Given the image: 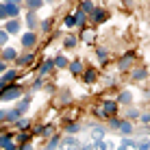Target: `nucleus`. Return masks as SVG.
I'll list each match as a JSON object with an SVG mask.
<instances>
[{
  "mask_svg": "<svg viewBox=\"0 0 150 150\" xmlns=\"http://www.w3.org/2000/svg\"><path fill=\"white\" fill-rule=\"evenodd\" d=\"M20 94H22V89H20L18 85H11V89L4 87V89L0 91V100H15V98H20Z\"/></svg>",
  "mask_w": 150,
  "mask_h": 150,
  "instance_id": "f257e3e1",
  "label": "nucleus"
},
{
  "mask_svg": "<svg viewBox=\"0 0 150 150\" xmlns=\"http://www.w3.org/2000/svg\"><path fill=\"white\" fill-rule=\"evenodd\" d=\"M35 44H37V35H35V33L22 35V46H24V48H33Z\"/></svg>",
  "mask_w": 150,
  "mask_h": 150,
  "instance_id": "f03ea898",
  "label": "nucleus"
},
{
  "mask_svg": "<svg viewBox=\"0 0 150 150\" xmlns=\"http://www.w3.org/2000/svg\"><path fill=\"white\" fill-rule=\"evenodd\" d=\"M102 111H105V115H113V113L117 111V100H107L105 107H102Z\"/></svg>",
  "mask_w": 150,
  "mask_h": 150,
  "instance_id": "7ed1b4c3",
  "label": "nucleus"
},
{
  "mask_svg": "<svg viewBox=\"0 0 150 150\" xmlns=\"http://www.w3.org/2000/svg\"><path fill=\"white\" fill-rule=\"evenodd\" d=\"M13 81H15V70L7 72V74H2V79H0V89H4V87H7L9 83H13Z\"/></svg>",
  "mask_w": 150,
  "mask_h": 150,
  "instance_id": "20e7f679",
  "label": "nucleus"
},
{
  "mask_svg": "<svg viewBox=\"0 0 150 150\" xmlns=\"http://www.w3.org/2000/svg\"><path fill=\"white\" fill-rule=\"evenodd\" d=\"M13 59H18V50L11 48V46H9V48H4V50H2V61H13Z\"/></svg>",
  "mask_w": 150,
  "mask_h": 150,
  "instance_id": "39448f33",
  "label": "nucleus"
},
{
  "mask_svg": "<svg viewBox=\"0 0 150 150\" xmlns=\"http://www.w3.org/2000/svg\"><path fill=\"white\" fill-rule=\"evenodd\" d=\"M135 59V54L133 52H128V54H124L122 59H120V70H128V65H131V61Z\"/></svg>",
  "mask_w": 150,
  "mask_h": 150,
  "instance_id": "423d86ee",
  "label": "nucleus"
},
{
  "mask_svg": "<svg viewBox=\"0 0 150 150\" xmlns=\"http://www.w3.org/2000/svg\"><path fill=\"white\" fill-rule=\"evenodd\" d=\"M52 68H54V61H44V63H41V68H39V74H41V76L50 74Z\"/></svg>",
  "mask_w": 150,
  "mask_h": 150,
  "instance_id": "0eeeda50",
  "label": "nucleus"
},
{
  "mask_svg": "<svg viewBox=\"0 0 150 150\" xmlns=\"http://www.w3.org/2000/svg\"><path fill=\"white\" fill-rule=\"evenodd\" d=\"M91 20H94V22H105L107 13L102 11V9H94V11H91Z\"/></svg>",
  "mask_w": 150,
  "mask_h": 150,
  "instance_id": "6e6552de",
  "label": "nucleus"
},
{
  "mask_svg": "<svg viewBox=\"0 0 150 150\" xmlns=\"http://www.w3.org/2000/svg\"><path fill=\"white\" fill-rule=\"evenodd\" d=\"M4 7H7V15H9V18H15V15L20 13V9H18V4H15V2H7Z\"/></svg>",
  "mask_w": 150,
  "mask_h": 150,
  "instance_id": "1a4fd4ad",
  "label": "nucleus"
},
{
  "mask_svg": "<svg viewBox=\"0 0 150 150\" xmlns=\"http://www.w3.org/2000/svg\"><path fill=\"white\" fill-rule=\"evenodd\" d=\"M68 68H70V72H72V74H81V72H83V63H81L79 59H76V61H72V63L68 65Z\"/></svg>",
  "mask_w": 150,
  "mask_h": 150,
  "instance_id": "9d476101",
  "label": "nucleus"
},
{
  "mask_svg": "<svg viewBox=\"0 0 150 150\" xmlns=\"http://www.w3.org/2000/svg\"><path fill=\"white\" fill-rule=\"evenodd\" d=\"M0 146H2V148H13V137L11 135H2V137H0Z\"/></svg>",
  "mask_w": 150,
  "mask_h": 150,
  "instance_id": "9b49d317",
  "label": "nucleus"
},
{
  "mask_svg": "<svg viewBox=\"0 0 150 150\" xmlns=\"http://www.w3.org/2000/svg\"><path fill=\"white\" fill-rule=\"evenodd\" d=\"M4 30H7V33H18V30H20V22L11 18V22H7V28H4Z\"/></svg>",
  "mask_w": 150,
  "mask_h": 150,
  "instance_id": "f8f14e48",
  "label": "nucleus"
},
{
  "mask_svg": "<svg viewBox=\"0 0 150 150\" xmlns=\"http://www.w3.org/2000/svg\"><path fill=\"white\" fill-rule=\"evenodd\" d=\"M131 91H122L120 96H117V105H128V102H131Z\"/></svg>",
  "mask_w": 150,
  "mask_h": 150,
  "instance_id": "ddd939ff",
  "label": "nucleus"
},
{
  "mask_svg": "<svg viewBox=\"0 0 150 150\" xmlns=\"http://www.w3.org/2000/svg\"><path fill=\"white\" fill-rule=\"evenodd\" d=\"M68 65H70V63H68V59H65L63 54H59V57L54 59V68H59V70H61V68H68Z\"/></svg>",
  "mask_w": 150,
  "mask_h": 150,
  "instance_id": "4468645a",
  "label": "nucleus"
},
{
  "mask_svg": "<svg viewBox=\"0 0 150 150\" xmlns=\"http://www.w3.org/2000/svg\"><path fill=\"white\" fill-rule=\"evenodd\" d=\"M33 59H35L33 54H22V57H18V63L20 65H30V63H33Z\"/></svg>",
  "mask_w": 150,
  "mask_h": 150,
  "instance_id": "2eb2a0df",
  "label": "nucleus"
},
{
  "mask_svg": "<svg viewBox=\"0 0 150 150\" xmlns=\"http://www.w3.org/2000/svg\"><path fill=\"white\" fill-rule=\"evenodd\" d=\"M28 107H30V98H22V102H20V105H18V113H20V115H22V113L26 111Z\"/></svg>",
  "mask_w": 150,
  "mask_h": 150,
  "instance_id": "dca6fc26",
  "label": "nucleus"
},
{
  "mask_svg": "<svg viewBox=\"0 0 150 150\" xmlns=\"http://www.w3.org/2000/svg\"><path fill=\"white\" fill-rule=\"evenodd\" d=\"M146 76H148L146 70H135L133 72V81H142V79H146Z\"/></svg>",
  "mask_w": 150,
  "mask_h": 150,
  "instance_id": "f3484780",
  "label": "nucleus"
},
{
  "mask_svg": "<svg viewBox=\"0 0 150 150\" xmlns=\"http://www.w3.org/2000/svg\"><path fill=\"white\" fill-rule=\"evenodd\" d=\"M85 18H87V13L83 11V9H79V11H76V24L83 26V24H85Z\"/></svg>",
  "mask_w": 150,
  "mask_h": 150,
  "instance_id": "a211bd4d",
  "label": "nucleus"
},
{
  "mask_svg": "<svg viewBox=\"0 0 150 150\" xmlns=\"http://www.w3.org/2000/svg\"><path fill=\"white\" fill-rule=\"evenodd\" d=\"M122 122H124V120H120V117H115V115H111L109 126H111V128H120V126H122Z\"/></svg>",
  "mask_w": 150,
  "mask_h": 150,
  "instance_id": "6ab92c4d",
  "label": "nucleus"
},
{
  "mask_svg": "<svg viewBox=\"0 0 150 150\" xmlns=\"http://www.w3.org/2000/svg\"><path fill=\"white\" fill-rule=\"evenodd\" d=\"M26 4H28V9H30V11H35V9H39L44 2H41V0H26Z\"/></svg>",
  "mask_w": 150,
  "mask_h": 150,
  "instance_id": "aec40b11",
  "label": "nucleus"
},
{
  "mask_svg": "<svg viewBox=\"0 0 150 150\" xmlns=\"http://www.w3.org/2000/svg\"><path fill=\"white\" fill-rule=\"evenodd\" d=\"M63 46H65V48H74V46H76V37H74V35H70V37H65Z\"/></svg>",
  "mask_w": 150,
  "mask_h": 150,
  "instance_id": "412c9836",
  "label": "nucleus"
},
{
  "mask_svg": "<svg viewBox=\"0 0 150 150\" xmlns=\"http://www.w3.org/2000/svg\"><path fill=\"white\" fill-rule=\"evenodd\" d=\"M120 131L124 133V135H126V133H133V124H131V122H122Z\"/></svg>",
  "mask_w": 150,
  "mask_h": 150,
  "instance_id": "4be33fe9",
  "label": "nucleus"
},
{
  "mask_svg": "<svg viewBox=\"0 0 150 150\" xmlns=\"http://www.w3.org/2000/svg\"><path fill=\"white\" fill-rule=\"evenodd\" d=\"M85 81L87 83H94L96 81V70H87L85 72Z\"/></svg>",
  "mask_w": 150,
  "mask_h": 150,
  "instance_id": "5701e85b",
  "label": "nucleus"
},
{
  "mask_svg": "<svg viewBox=\"0 0 150 150\" xmlns=\"http://www.w3.org/2000/svg\"><path fill=\"white\" fill-rule=\"evenodd\" d=\"M83 11L91 13V11H94V2H91V0H85V2H83Z\"/></svg>",
  "mask_w": 150,
  "mask_h": 150,
  "instance_id": "b1692460",
  "label": "nucleus"
},
{
  "mask_svg": "<svg viewBox=\"0 0 150 150\" xmlns=\"http://www.w3.org/2000/svg\"><path fill=\"white\" fill-rule=\"evenodd\" d=\"M96 57H98L100 61H107V50H105V48H98V50H96Z\"/></svg>",
  "mask_w": 150,
  "mask_h": 150,
  "instance_id": "393cba45",
  "label": "nucleus"
},
{
  "mask_svg": "<svg viewBox=\"0 0 150 150\" xmlns=\"http://www.w3.org/2000/svg\"><path fill=\"white\" fill-rule=\"evenodd\" d=\"M26 126H30V120H26V117H20V120H18V128H26Z\"/></svg>",
  "mask_w": 150,
  "mask_h": 150,
  "instance_id": "a878e982",
  "label": "nucleus"
},
{
  "mask_svg": "<svg viewBox=\"0 0 150 150\" xmlns=\"http://www.w3.org/2000/svg\"><path fill=\"white\" fill-rule=\"evenodd\" d=\"M76 24V15H68L65 18V26H74Z\"/></svg>",
  "mask_w": 150,
  "mask_h": 150,
  "instance_id": "bb28decb",
  "label": "nucleus"
},
{
  "mask_svg": "<svg viewBox=\"0 0 150 150\" xmlns=\"http://www.w3.org/2000/svg\"><path fill=\"white\" fill-rule=\"evenodd\" d=\"M7 39H9V33L7 30H0V44H7Z\"/></svg>",
  "mask_w": 150,
  "mask_h": 150,
  "instance_id": "cd10ccee",
  "label": "nucleus"
},
{
  "mask_svg": "<svg viewBox=\"0 0 150 150\" xmlns=\"http://www.w3.org/2000/svg\"><path fill=\"white\" fill-rule=\"evenodd\" d=\"M26 22H28V26H35V13L30 11L28 13V18H26Z\"/></svg>",
  "mask_w": 150,
  "mask_h": 150,
  "instance_id": "c85d7f7f",
  "label": "nucleus"
},
{
  "mask_svg": "<svg viewBox=\"0 0 150 150\" xmlns=\"http://www.w3.org/2000/svg\"><path fill=\"white\" fill-rule=\"evenodd\" d=\"M96 148H100V150H107V144L102 142V139H96V144H94Z\"/></svg>",
  "mask_w": 150,
  "mask_h": 150,
  "instance_id": "c756f323",
  "label": "nucleus"
},
{
  "mask_svg": "<svg viewBox=\"0 0 150 150\" xmlns=\"http://www.w3.org/2000/svg\"><path fill=\"white\" fill-rule=\"evenodd\" d=\"M4 18H7V7L0 4V20H4Z\"/></svg>",
  "mask_w": 150,
  "mask_h": 150,
  "instance_id": "7c9ffc66",
  "label": "nucleus"
},
{
  "mask_svg": "<svg viewBox=\"0 0 150 150\" xmlns=\"http://www.w3.org/2000/svg\"><path fill=\"white\" fill-rule=\"evenodd\" d=\"M50 26H52L50 20H44V22H41V28H44V30H50Z\"/></svg>",
  "mask_w": 150,
  "mask_h": 150,
  "instance_id": "2f4dec72",
  "label": "nucleus"
},
{
  "mask_svg": "<svg viewBox=\"0 0 150 150\" xmlns=\"http://www.w3.org/2000/svg\"><path fill=\"white\" fill-rule=\"evenodd\" d=\"M79 131V124H68V133H76Z\"/></svg>",
  "mask_w": 150,
  "mask_h": 150,
  "instance_id": "473e14b6",
  "label": "nucleus"
},
{
  "mask_svg": "<svg viewBox=\"0 0 150 150\" xmlns=\"http://www.w3.org/2000/svg\"><path fill=\"white\" fill-rule=\"evenodd\" d=\"M94 135L96 137H102V135H105V131H102V128H94Z\"/></svg>",
  "mask_w": 150,
  "mask_h": 150,
  "instance_id": "72a5a7b5",
  "label": "nucleus"
},
{
  "mask_svg": "<svg viewBox=\"0 0 150 150\" xmlns=\"http://www.w3.org/2000/svg\"><path fill=\"white\" fill-rule=\"evenodd\" d=\"M28 139H30V137L26 135V133H22V135H20V142H24V144H26V142H28Z\"/></svg>",
  "mask_w": 150,
  "mask_h": 150,
  "instance_id": "f704fd0d",
  "label": "nucleus"
},
{
  "mask_svg": "<svg viewBox=\"0 0 150 150\" xmlns=\"http://www.w3.org/2000/svg\"><path fill=\"white\" fill-rule=\"evenodd\" d=\"M128 115H131V117H137V115H139V113H137L135 109H128Z\"/></svg>",
  "mask_w": 150,
  "mask_h": 150,
  "instance_id": "c9c22d12",
  "label": "nucleus"
},
{
  "mask_svg": "<svg viewBox=\"0 0 150 150\" xmlns=\"http://www.w3.org/2000/svg\"><path fill=\"white\" fill-rule=\"evenodd\" d=\"M142 122H146V124H150V115H146V113H144V115H142Z\"/></svg>",
  "mask_w": 150,
  "mask_h": 150,
  "instance_id": "e433bc0d",
  "label": "nucleus"
},
{
  "mask_svg": "<svg viewBox=\"0 0 150 150\" xmlns=\"http://www.w3.org/2000/svg\"><path fill=\"white\" fill-rule=\"evenodd\" d=\"M2 120H7V111H0V122Z\"/></svg>",
  "mask_w": 150,
  "mask_h": 150,
  "instance_id": "4c0bfd02",
  "label": "nucleus"
},
{
  "mask_svg": "<svg viewBox=\"0 0 150 150\" xmlns=\"http://www.w3.org/2000/svg\"><path fill=\"white\" fill-rule=\"evenodd\" d=\"M20 150H33V148H30V144L26 142V144H24V146H22V148H20Z\"/></svg>",
  "mask_w": 150,
  "mask_h": 150,
  "instance_id": "58836bf2",
  "label": "nucleus"
},
{
  "mask_svg": "<svg viewBox=\"0 0 150 150\" xmlns=\"http://www.w3.org/2000/svg\"><path fill=\"white\" fill-rule=\"evenodd\" d=\"M4 68H7V65H4V61H0V74L4 72Z\"/></svg>",
  "mask_w": 150,
  "mask_h": 150,
  "instance_id": "ea45409f",
  "label": "nucleus"
},
{
  "mask_svg": "<svg viewBox=\"0 0 150 150\" xmlns=\"http://www.w3.org/2000/svg\"><path fill=\"white\" fill-rule=\"evenodd\" d=\"M120 150H124V148H120Z\"/></svg>",
  "mask_w": 150,
  "mask_h": 150,
  "instance_id": "a19ab883",
  "label": "nucleus"
}]
</instances>
